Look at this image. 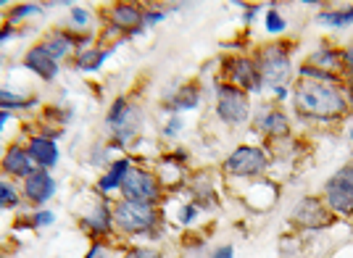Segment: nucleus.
<instances>
[{"label":"nucleus","instance_id":"1","mask_svg":"<svg viewBox=\"0 0 353 258\" xmlns=\"http://www.w3.org/2000/svg\"><path fill=\"white\" fill-rule=\"evenodd\" d=\"M295 108L298 114L311 116V119H338L345 114V98L332 82H319V79H306L295 85Z\"/></svg>","mask_w":353,"mask_h":258},{"label":"nucleus","instance_id":"2","mask_svg":"<svg viewBox=\"0 0 353 258\" xmlns=\"http://www.w3.org/2000/svg\"><path fill=\"white\" fill-rule=\"evenodd\" d=\"M105 127L111 132V145H124L134 140L143 132V111H140V106H134L130 98L119 95L117 101L111 103V108H108Z\"/></svg>","mask_w":353,"mask_h":258},{"label":"nucleus","instance_id":"3","mask_svg":"<svg viewBox=\"0 0 353 258\" xmlns=\"http://www.w3.org/2000/svg\"><path fill=\"white\" fill-rule=\"evenodd\" d=\"M156 221H159V211L153 203L119 201L114 206V227L124 235H148L153 232Z\"/></svg>","mask_w":353,"mask_h":258},{"label":"nucleus","instance_id":"4","mask_svg":"<svg viewBox=\"0 0 353 258\" xmlns=\"http://www.w3.org/2000/svg\"><path fill=\"white\" fill-rule=\"evenodd\" d=\"M121 201H137V203H153L161 198V179L150 174L143 166H130V172L121 179Z\"/></svg>","mask_w":353,"mask_h":258},{"label":"nucleus","instance_id":"5","mask_svg":"<svg viewBox=\"0 0 353 258\" xmlns=\"http://www.w3.org/2000/svg\"><path fill=\"white\" fill-rule=\"evenodd\" d=\"M216 116L224 124H245L250 119V98L248 92L237 90V87L221 82L216 85Z\"/></svg>","mask_w":353,"mask_h":258},{"label":"nucleus","instance_id":"6","mask_svg":"<svg viewBox=\"0 0 353 258\" xmlns=\"http://www.w3.org/2000/svg\"><path fill=\"white\" fill-rule=\"evenodd\" d=\"M19 190H21V198L27 206H32L34 211L37 208H45L48 203L53 201V195L59 192V182L53 172H45V169H34V172L19 182Z\"/></svg>","mask_w":353,"mask_h":258},{"label":"nucleus","instance_id":"7","mask_svg":"<svg viewBox=\"0 0 353 258\" xmlns=\"http://www.w3.org/2000/svg\"><path fill=\"white\" fill-rule=\"evenodd\" d=\"M221 77H224L227 85L237 87V90H243V92H253V90H261V87H264L256 61H250V58H245V56L227 58L224 66H221Z\"/></svg>","mask_w":353,"mask_h":258},{"label":"nucleus","instance_id":"8","mask_svg":"<svg viewBox=\"0 0 353 258\" xmlns=\"http://www.w3.org/2000/svg\"><path fill=\"white\" fill-rule=\"evenodd\" d=\"M34 161H32L30 150H27V143H8L3 148V156H0V174L8 177L11 182H21L27 179L32 172H34Z\"/></svg>","mask_w":353,"mask_h":258},{"label":"nucleus","instance_id":"9","mask_svg":"<svg viewBox=\"0 0 353 258\" xmlns=\"http://www.w3.org/2000/svg\"><path fill=\"white\" fill-rule=\"evenodd\" d=\"M266 169V153L253 145H240L224 161V172L232 177H259Z\"/></svg>","mask_w":353,"mask_h":258},{"label":"nucleus","instance_id":"10","mask_svg":"<svg viewBox=\"0 0 353 258\" xmlns=\"http://www.w3.org/2000/svg\"><path fill=\"white\" fill-rule=\"evenodd\" d=\"M21 66H24L30 74H34L40 82H56V79H59V74H61V63L50 56V50H48L40 40H37V43H32L30 48L24 50V56H21Z\"/></svg>","mask_w":353,"mask_h":258},{"label":"nucleus","instance_id":"11","mask_svg":"<svg viewBox=\"0 0 353 258\" xmlns=\"http://www.w3.org/2000/svg\"><path fill=\"white\" fill-rule=\"evenodd\" d=\"M90 40V34H85V37H79V34H74V32H69V29H45L43 37H40V43L50 50V56L56 58L59 63H63L66 58H72L74 53H79L82 48H85V43Z\"/></svg>","mask_w":353,"mask_h":258},{"label":"nucleus","instance_id":"12","mask_svg":"<svg viewBox=\"0 0 353 258\" xmlns=\"http://www.w3.org/2000/svg\"><path fill=\"white\" fill-rule=\"evenodd\" d=\"M256 66H259V74H261V82L277 90L288 79V74H290V58H288V53L282 48H266L264 53L259 56Z\"/></svg>","mask_w":353,"mask_h":258},{"label":"nucleus","instance_id":"13","mask_svg":"<svg viewBox=\"0 0 353 258\" xmlns=\"http://www.w3.org/2000/svg\"><path fill=\"white\" fill-rule=\"evenodd\" d=\"M27 150H30L32 161L37 169H45V172H53L61 161V148L56 143V137L50 135H43V132H34L27 137Z\"/></svg>","mask_w":353,"mask_h":258},{"label":"nucleus","instance_id":"14","mask_svg":"<svg viewBox=\"0 0 353 258\" xmlns=\"http://www.w3.org/2000/svg\"><path fill=\"white\" fill-rule=\"evenodd\" d=\"M108 24L114 27V32H143V16L145 8L137 3H114L108 6Z\"/></svg>","mask_w":353,"mask_h":258},{"label":"nucleus","instance_id":"15","mask_svg":"<svg viewBox=\"0 0 353 258\" xmlns=\"http://www.w3.org/2000/svg\"><path fill=\"white\" fill-rule=\"evenodd\" d=\"M79 221L85 224V230H88L92 237H105V235L114 232V211H111V206L105 203V198H92L90 211L82 216Z\"/></svg>","mask_w":353,"mask_h":258},{"label":"nucleus","instance_id":"16","mask_svg":"<svg viewBox=\"0 0 353 258\" xmlns=\"http://www.w3.org/2000/svg\"><path fill=\"white\" fill-rule=\"evenodd\" d=\"M105 58H108V50L105 48H82L79 53H74L72 58V66L74 72L79 74H95L101 66L105 63Z\"/></svg>","mask_w":353,"mask_h":258},{"label":"nucleus","instance_id":"17","mask_svg":"<svg viewBox=\"0 0 353 258\" xmlns=\"http://www.w3.org/2000/svg\"><path fill=\"white\" fill-rule=\"evenodd\" d=\"M40 103V95H27V92H16L8 87H0V111H11V114H24L32 111Z\"/></svg>","mask_w":353,"mask_h":258},{"label":"nucleus","instance_id":"18","mask_svg":"<svg viewBox=\"0 0 353 258\" xmlns=\"http://www.w3.org/2000/svg\"><path fill=\"white\" fill-rule=\"evenodd\" d=\"M166 106H169V111H172V114L198 108V106H201V85H198V82H188V85H182L174 95L169 98Z\"/></svg>","mask_w":353,"mask_h":258},{"label":"nucleus","instance_id":"19","mask_svg":"<svg viewBox=\"0 0 353 258\" xmlns=\"http://www.w3.org/2000/svg\"><path fill=\"white\" fill-rule=\"evenodd\" d=\"M130 158H119V161H114L111 163V169L95 182V187H98V192H103V195H108V192H114V190H119L121 187V179H124V174L130 172Z\"/></svg>","mask_w":353,"mask_h":258},{"label":"nucleus","instance_id":"20","mask_svg":"<svg viewBox=\"0 0 353 258\" xmlns=\"http://www.w3.org/2000/svg\"><path fill=\"white\" fill-rule=\"evenodd\" d=\"M43 8L45 6H40V3H19V6H8V8H6V24L19 27V24L27 21V19L43 16Z\"/></svg>","mask_w":353,"mask_h":258},{"label":"nucleus","instance_id":"21","mask_svg":"<svg viewBox=\"0 0 353 258\" xmlns=\"http://www.w3.org/2000/svg\"><path fill=\"white\" fill-rule=\"evenodd\" d=\"M21 203H24V198H21V190L16 187V182L0 179V214L3 211H16Z\"/></svg>","mask_w":353,"mask_h":258},{"label":"nucleus","instance_id":"22","mask_svg":"<svg viewBox=\"0 0 353 258\" xmlns=\"http://www.w3.org/2000/svg\"><path fill=\"white\" fill-rule=\"evenodd\" d=\"M259 129L266 132L269 137H282V135H288V119L280 111H269L264 119H259Z\"/></svg>","mask_w":353,"mask_h":258},{"label":"nucleus","instance_id":"23","mask_svg":"<svg viewBox=\"0 0 353 258\" xmlns=\"http://www.w3.org/2000/svg\"><path fill=\"white\" fill-rule=\"evenodd\" d=\"M298 219H303L301 224H314V227H319V224H327V214L322 211V206L316 201H303L298 206Z\"/></svg>","mask_w":353,"mask_h":258},{"label":"nucleus","instance_id":"24","mask_svg":"<svg viewBox=\"0 0 353 258\" xmlns=\"http://www.w3.org/2000/svg\"><path fill=\"white\" fill-rule=\"evenodd\" d=\"M327 187H335V190H343V192L353 195V163H348L345 169H340V172L327 182Z\"/></svg>","mask_w":353,"mask_h":258},{"label":"nucleus","instance_id":"25","mask_svg":"<svg viewBox=\"0 0 353 258\" xmlns=\"http://www.w3.org/2000/svg\"><path fill=\"white\" fill-rule=\"evenodd\" d=\"M319 21L330 24V27H345L353 21V8H348V11H324V14H319Z\"/></svg>","mask_w":353,"mask_h":258},{"label":"nucleus","instance_id":"26","mask_svg":"<svg viewBox=\"0 0 353 258\" xmlns=\"http://www.w3.org/2000/svg\"><path fill=\"white\" fill-rule=\"evenodd\" d=\"M53 221H56V214H53V211L37 208V211L30 216V230H45V227H50Z\"/></svg>","mask_w":353,"mask_h":258},{"label":"nucleus","instance_id":"27","mask_svg":"<svg viewBox=\"0 0 353 258\" xmlns=\"http://www.w3.org/2000/svg\"><path fill=\"white\" fill-rule=\"evenodd\" d=\"M285 19H282L274 8L272 11H266V32H272V34H280V32H285Z\"/></svg>","mask_w":353,"mask_h":258},{"label":"nucleus","instance_id":"28","mask_svg":"<svg viewBox=\"0 0 353 258\" xmlns=\"http://www.w3.org/2000/svg\"><path fill=\"white\" fill-rule=\"evenodd\" d=\"M69 21H72L74 27H88L90 11L82 8V6H69Z\"/></svg>","mask_w":353,"mask_h":258},{"label":"nucleus","instance_id":"29","mask_svg":"<svg viewBox=\"0 0 353 258\" xmlns=\"http://www.w3.org/2000/svg\"><path fill=\"white\" fill-rule=\"evenodd\" d=\"M24 34V29H19V27H11V24H0V48L6 43H11V40H16V37H21Z\"/></svg>","mask_w":353,"mask_h":258},{"label":"nucleus","instance_id":"30","mask_svg":"<svg viewBox=\"0 0 353 258\" xmlns=\"http://www.w3.org/2000/svg\"><path fill=\"white\" fill-rule=\"evenodd\" d=\"M166 19V11H161V8H150V11H145V16H143V29L153 27V24H159V21H163Z\"/></svg>","mask_w":353,"mask_h":258},{"label":"nucleus","instance_id":"31","mask_svg":"<svg viewBox=\"0 0 353 258\" xmlns=\"http://www.w3.org/2000/svg\"><path fill=\"white\" fill-rule=\"evenodd\" d=\"M124 258H163V256L156 253V250H150V248H132V250H127Z\"/></svg>","mask_w":353,"mask_h":258},{"label":"nucleus","instance_id":"32","mask_svg":"<svg viewBox=\"0 0 353 258\" xmlns=\"http://www.w3.org/2000/svg\"><path fill=\"white\" fill-rule=\"evenodd\" d=\"M179 129H182V119H179L176 114H172L169 116V124L163 127V137H174Z\"/></svg>","mask_w":353,"mask_h":258},{"label":"nucleus","instance_id":"33","mask_svg":"<svg viewBox=\"0 0 353 258\" xmlns=\"http://www.w3.org/2000/svg\"><path fill=\"white\" fill-rule=\"evenodd\" d=\"M195 216H198V206H185L182 214H179V221H182V224H190Z\"/></svg>","mask_w":353,"mask_h":258},{"label":"nucleus","instance_id":"34","mask_svg":"<svg viewBox=\"0 0 353 258\" xmlns=\"http://www.w3.org/2000/svg\"><path fill=\"white\" fill-rule=\"evenodd\" d=\"M232 256H235L232 245H221V248H216V250L211 253V258H232Z\"/></svg>","mask_w":353,"mask_h":258},{"label":"nucleus","instance_id":"35","mask_svg":"<svg viewBox=\"0 0 353 258\" xmlns=\"http://www.w3.org/2000/svg\"><path fill=\"white\" fill-rule=\"evenodd\" d=\"M16 119V114H11V111H0V137H3V132H6V127L11 124Z\"/></svg>","mask_w":353,"mask_h":258},{"label":"nucleus","instance_id":"36","mask_svg":"<svg viewBox=\"0 0 353 258\" xmlns=\"http://www.w3.org/2000/svg\"><path fill=\"white\" fill-rule=\"evenodd\" d=\"M88 258H105V248H103V243H92V248H90Z\"/></svg>","mask_w":353,"mask_h":258},{"label":"nucleus","instance_id":"37","mask_svg":"<svg viewBox=\"0 0 353 258\" xmlns=\"http://www.w3.org/2000/svg\"><path fill=\"white\" fill-rule=\"evenodd\" d=\"M345 63L351 66V72H353V48H351V50H345Z\"/></svg>","mask_w":353,"mask_h":258},{"label":"nucleus","instance_id":"38","mask_svg":"<svg viewBox=\"0 0 353 258\" xmlns=\"http://www.w3.org/2000/svg\"><path fill=\"white\" fill-rule=\"evenodd\" d=\"M274 92H277V98H280V101H285V98H288V90H285V87H277Z\"/></svg>","mask_w":353,"mask_h":258},{"label":"nucleus","instance_id":"39","mask_svg":"<svg viewBox=\"0 0 353 258\" xmlns=\"http://www.w3.org/2000/svg\"><path fill=\"white\" fill-rule=\"evenodd\" d=\"M0 8H8V3H6V0H0Z\"/></svg>","mask_w":353,"mask_h":258},{"label":"nucleus","instance_id":"40","mask_svg":"<svg viewBox=\"0 0 353 258\" xmlns=\"http://www.w3.org/2000/svg\"><path fill=\"white\" fill-rule=\"evenodd\" d=\"M351 137H353V132H351Z\"/></svg>","mask_w":353,"mask_h":258}]
</instances>
